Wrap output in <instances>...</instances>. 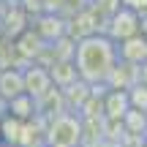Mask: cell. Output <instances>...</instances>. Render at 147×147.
<instances>
[{
	"mask_svg": "<svg viewBox=\"0 0 147 147\" xmlns=\"http://www.w3.org/2000/svg\"><path fill=\"white\" fill-rule=\"evenodd\" d=\"M82 139V125L74 115H57L55 123L49 125V142L52 144H63V147H74Z\"/></svg>",
	"mask_w": 147,
	"mask_h": 147,
	"instance_id": "obj_3",
	"label": "cell"
},
{
	"mask_svg": "<svg viewBox=\"0 0 147 147\" xmlns=\"http://www.w3.org/2000/svg\"><path fill=\"white\" fill-rule=\"evenodd\" d=\"M52 71L41 68V65H30V68L25 71V90L33 95V98H41V95H47L49 90H52Z\"/></svg>",
	"mask_w": 147,
	"mask_h": 147,
	"instance_id": "obj_5",
	"label": "cell"
},
{
	"mask_svg": "<svg viewBox=\"0 0 147 147\" xmlns=\"http://www.w3.org/2000/svg\"><path fill=\"white\" fill-rule=\"evenodd\" d=\"M76 79H79V71H76V63H74V57L52 65V82L57 84V87H63V90H65V87H71Z\"/></svg>",
	"mask_w": 147,
	"mask_h": 147,
	"instance_id": "obj_8",
	"label": "cell"
},
{
	"mask_svg": "<svg viewBox=\"0 0 147 147\" xmlns=\"http://www.w3.org/2000/svg\"><path fill=\"white\" fill-rule=\"evenodd\" d=\"M0 147H19V144H14V142H0Z\"/></svg>",
	"mask_w": 147,
	"mask_h": 147,
	"instance_id": "obj_11",
	"label": "cell"
},
{
	"mask_svg": "<svg viewBox=\"0 0 147 147\" xmlns=\"http://www.w3.org/2000/svg\"><path fill=\"white\" fill-rule=\"evenodd\" d=\"M117 49H120V60H128V63H136V65L147 63V36H142V33L120 41Z\"/></svg>",
	"mask_w": 147,
	"mask_h": 147,
	"instance_id": "obj_6",
	"label": "cell"
},
{
	"mask_svg": "<svg viewBox=\"0 0 147 147\" xmlns=\"http://www.w3.org/2000/svg\"><path fill=\"white\" fill-rule=\"evenodd\" d=\"M128 98H131V106H134V109L147 112V82L139 79L136 84H131V87H128Z\"/></svg>",
	"mask_w": 147,
	"mask_h": 147,
	"instance_id": "obj_10",
	"label": "cell"
},
{
	"mask_svg": "<svg viewBox=\"0 0 147 147\" xmlns=\"http://www.w3.org/2000/svg\"><path fill=\"white\" fill-rule=\"evenodd\" d=\"M27 93L25 90V71H16V68H5L0 74V95L5 101H11L14 95Z\"/></svg>",
	"mask_w": 147,
	"mask_h": 147,
	"instance_id": "obj_7",
	"label": "cell"
},
{
	"mask_svg": "<svg viewBox=\"0 0 147 147\" xmlns=\"http://www.w3.org/2000/svg\"><path fill=\"white\" fill-rule=\"evenodd\" d=\"M8 112L16 115L19 120H33V115H36V98H33L30 93L14 95V98L8 101Z\"/></svg>",
	"mask_w": 147,
	"mask_h": 147,
	"instance_id": "obj_9",
	"label": "cell"
},
{
	"mask_svg": "<svg viewBox=\"0 0 147 147\" xmlns=\"http://www.w3.org/2000/svg\"><path fill=\"white\" fill-rule=\"evenodd\" d=\"M0 142H3V139H0Z\"/></svg>",
	"mask_w": 147,
	"mask_h": 147,
	"instance_id": "obj_12",
	"label": "cell"
},
{
	"mask_svg": "<svg viewBox=\"0 0 147 147\" xmlns=\"http://www.w3.org/2000/svg\"><path fill=\"white\" fill-rule=\"evenodd\" d=\"M74 63H76L79 79L87 84H106L120 63V49L117 41L101 33H90V36L79 38L74 47Z\"/></svg>",
	"mask_w": 147,
	"mask_h": 147,
	"instance_id": "obj_1",
	"label": "cell"
},
{
	"mask_svg": "<svg viewBox=\"0 0 147 147\" xmlns=\"http://www.w3.org/2000/svg\"><path fill=\"white\" fill-rule=\"evenodd\" d=\"M142 33V16L136 14L134 8H117L109 19V27H106V36L115 38L117 44L125 41V38Z\"/></svg>",
	"mask_w": 147,
	"mask_h": 147,
	"instance_id": "obj_2",
	"label": "cell"
},
{
	"mask_svg": "<svg viewBox=\"0 0 147 147\" xmlns=\"http://www.w3.org/2000/svg\"><path fill=\"white\" fill-rule=\"evenodd\" d=\"M128 109H131V98H128V90L112 87L109 93H106V104H104L106 120H109V123H123V117L128 115Z\"/></svg>",
	"mask_w": 147,
	"mask_h": 147,
	"instance_id": "obj_4",
	"label": "cell"
}]
</instances>
